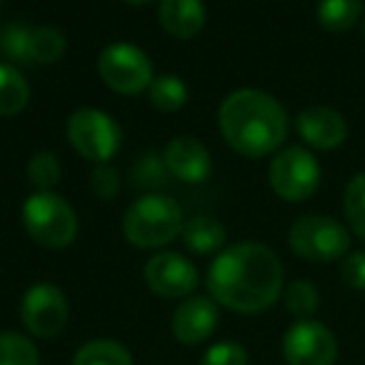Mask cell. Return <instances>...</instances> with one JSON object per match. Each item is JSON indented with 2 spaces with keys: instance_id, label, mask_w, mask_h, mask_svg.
<instances>
[{
  "instance_id": "6da1fadb",
  "label": "cell",
  "mask_w": 365,
  "mask_h": 365,
  "mask_svg": "<svg viewBox=\"0 0 365 365\" xmlns=\"http://www.w3.org/2000/svg\"><path fill=\"white\" fill-rule=\"evenodd\" d=\"M210 298L235 313L268 310L283 293V263L263 243H238L213 260L208 270Z\"/></svg>"
},
{
  "instance_id": "7a4b0ae2",
  "label": "cell",
  "mask_w": 365,
  "mask_h": 365,
  "mask_svg": "<svg viewBox=\"0 0 365 365\" xmlns=\"http://www.w3.org/2000/svg\"><path fill=\"white\" fill-rule=\"evenodd\" d=\"M218 125L225 143L238 155L265 158L288 138V113L270 93L240 88L220 103Z\"/></svg>"
},
{
  "instance_id": "3957f363",
  "label": "cell",
  "mask_w": 365,
  "mask_h": 365,
  "mask_svg": "<svg viewBox=\"0 0 365 365\" xmlns=\"http://www.w3.org/2000/svg\"><path fill=\"white\" fill-rule=\"evenodd\" d=\"M123 233L135 248H163L182 233L180 205L163 193L143 195L123 215Z\"/></svg>"
},
{
  "instance_id": "277c9868",
  "label": "cell",
  "mask_w": 365,
  "mask_h": 365,
  "mask_svg": "<svg viewBox=\"0 0 365 365\" xmlns=\"http://www.w3.org/2000/svg\"><path fill=\"white\" fill-rule=\"evenodd\" d=\"M21 218L26 233L43 248H68L78 235L76 210L66 198H61L53 190H36L33 195H28Z\"/></svg>"
},
{
  "instance_id": "5b68a950",
  "label": "cell",
  "mask_w": 365,
  "mask_h": 365,
  "mask_svg": "<svg viewBox=\"0 0 365 365\" xmlns=\"http://www.w3.org/2000/svg\"><path fill=\"white\" fill-rule=\"evenodd\" d=\"M288 245L308 263H333L348 255L350 230L330 215H303L290 225Z\"/></svg>"
},
{
  "instance_id": "8992f818",
  "label": "cell",
  "mask_w": 365,
  "mask_h": 365,
  "mask_svg": "<svg viewBox=\"0 0 365 365\" xmlns=\"http://www.w3.org/2000/svg\"><path fill=\"white\" fill-rule=\"evenodd\" d=\"M268 180L278 198L288 203H303L320 185V163L308 148H283L270 160Z\"/></svg>"
},
{
  "instance_id": "52a82bcc",
  "label": "cell",
  "mask_w": 365,
  "mask_h": 365,
  "mask_svg": "<svg viewBox=\"0 0 365 365\" xmlns=\"http://www.w3.org/2000/svg\"><path fill=\"white\" fill-rule=\"evenodd\" d=\"M68 140H71L73 150L83 155L86 160L98 163H110V158L120 148V125L113 120L108 113L98 110V108H81L68 118Z\"/></svg>"
},
{
  "instance_id": "ba28073f",
  "label": "cell",
  "mask_w": 365,
  "mask_h": 365,
  "mask_svg": "<svg viewBox=\"0 0 365 365\" xmlns=\"http://www.w3.org/2000/svg\"><path fill=\"white\" fill-rule=\"evenodd\" d=\"M98 76L120 96H138L153 83V63L133 43H110L98 58Z\"/></svg>"
},
{
  "instance_id": "9c48e42d",
  "label": "cell",
  "mask_w": 365,
  "mask_h": 365,
  "mask_svg": "<svg viewBox=\"0 0 365 365\" xmlns=\"http://www.w3.org/2000/svg\"><path fill=\"white\" fill-rule=\"evenodd\" d=\"M283 358L288 365H335L338 340L318 320H298L283 335Z\"/></svg>"
},
{
  "instance_id": "30bf717a",
  "label": "cell",
  "mask_w": 365,
  "mask_h": 365,
  "mask_svg": "<svg viewBox=\"0 0 365 365\" xmlns=\"http://www.w3.org/2000/svg\"><path fill=\"white\" fill-rule=\"evenodd\" d=\"M21 320L36 338H56L68 323V298L58 285L36 283L21 300Z\"/></svg>"
},
{
  "instance_id": "8fae6325",
  "label": "cell",
  "mask_w": 365,
  "mask_h": 365,
  "mask_svg": "<svg viewBox=\"0 0 365 365\" xmlns=\"http://www.w3.org/2000/svg\"><path fill=\"white\" fill-rule=\"evenodd\" d=\"M145 283L160 298H190L198 288V268L185 255L165 250L145 263Z\"/></svg>"
},
{
  "instance_id": "7c38bea8",
  "label": "cell",
  "mask_w": 365,
  "mask_h": 365,
  "mask_svg": "<svg viewBox=\"0 0 365 365\" xmlns=\"http://www.w3.org/2000/svg\"><path fill=\"white\" fill-rule=\"evenodd\" d=\"M295 128L305 145L315 150H335L348 138V123L330 106H310L300 110Z\"/></svg>"
},
{
  "instance_id": "4fadbf2b",
  "label": "cell",
  "mask_w": 365,
  "mask_h": 365,
  "mask_svg": "<svg viewBox=\"0 0 365 365\" xmlns=\"http://www.w3.org/2000/svg\"><path fill=\"white\" fill-rule=\"evenodd\" d=\"M218 303L213 298L203 295H190L185 298L178 310L173 313L170 330L182 345H198L205 338H210L218 325Z\"/></svg>"
},
{
  "instance_id": "5bb4252c",
  "label": "cell",
  "mask_w": 365,
  "mask_h": 365,
  "mask_svg": "<svg viewBox=\"0 0 365 365\" xmlns=\"http://www.w3.org/2000/svg\"><path fill=\"white\" fill-rule=\"evenodd\" d=\"M163 160L168 173L182 182H205L213 173V158L208 148L190 135L173 138L165 145Z\"/></svg>"
},
{
  "instance_id": "9a60e30c",
  "label": "cell",
  "mask_w": 365,
  "mask_h": 365,
  "mask_svg": "<svg viewBox=\"0 0 365 365\" xmlns=\"http://www.w3.org/2000/svg\"><path fill=\"white\" fill-rule=\"evenodd\" d=\"M158 18L165 33H170L173 38L190 41L203 31L208 11L203 0H160Z\"/></svg>"
},
{
  "instance_id": "2e32d148",
  "label": "cell",
  "mask_w": 365,
  "mask_h": 365,
  "mask_svg": "<svg viewBox=\"0 0 365 365\" xmlns=\"http://www.w3.org/2000/svg\"><path fill=\"white\" fill-rule=\"evenodd\" d=\"M180 238L190 253L213 255L225 245V225L210 215H195L188 223H182Z\"/></svg>"
},
{
  "instance_id": "e0dca14e",
  "label": "cell",
  "mask_w": 365,
  "mask_h": 365,
  "mask_svg": "<svg viewBox=\"0 0 365 365\" xmlns=\"http://www.w3.org/2000/svg\"><path fill=\"white\" fill-rule=\"evenodd\" d=\"M31 101V86L11 63H0V115H18Z\"/></svg>"
},
{
  "instance_id": "ac0fdd59",
  "label": "cell",
  "mask_w": 365,
  "mask_h": 365,
  "mask_svg": "<svg viewBox=\"0 0 365 365\" xmlns=\"http://www.w3.org/2000/svg\"><path fill=\"white\" fill-rule=\"evenodd\" d=\"M68 51V41L61 31L56 28H31L28 36V63H38V66H51L58 63Z\"/></svg>"
},
{
  "instance_id": "d6986e66",
  "label": "cell",
  "mask_w": 365,
  "mask_h": 365,
  "mask_svg": "<svg viewBox=\"0 0 365 365\" xmlns=\"http://www.w3.org/2000/svg\"><path fill=\"white\" fill-rule=\"evenodd\" d=\"M315 16L328 33H345L363 18V0H320Z\"/></svg>"
},
{
  "instance_id": "ffe728a7",
  "label": "cell",
  "mask_w": 365,
  "mask_h": 365,
  "mask_svg": "<svg viewBox=\"0 0 365 365\" xmlns=\"http://www.w3.org/2000/svg\"><path fill=\"white\" fill-rule=\"evenodd\" d=\"M148 96H150L153 108H158L160 113H175L188 103L190 91L180 76L163 73V76L153 78L150 88H148Z\"/></svg>"
},
{
  "instance_id": "44dd1931",
  "label": "cell",
  "mask_w": 365,
  "mask_h": 365,
  "mask_svg": "<svg viewBox=\"0 0 365 365\" xmlns=\"http://www.w3.org/2000/svg\"><path fill=\"white\" fill-rule=\"evenodd\" d=\"M73 365H133V355L118 340H91L73 358Z\"/></svg>"
},
{
  "instance_id": "7402d4cb",
  "label": "cell",
  "mask_w": 365,
  "mask_h": 365,
  "mask_svg": "<svg viewBox=\"0 0 365 365\" xmlns=\"http://www.w3.org/2000/svg\"><path fill=\"white\" fill-rule=\"evenodd\" d=\"M343 213L348 220L350 230L365 240V173L350 178L343 193Z\"/></svg>"
},
{
  "instance_id": "603a6c76",
  "label": "cell",
  "mask_w": 365,
  "mask_h": 365,
  "mask_svg": "<svg viewBox=\"0 0 365 365\" xmlns=\"http://www.w3.org/2000/svg\"><path fill=\"white\" fill-rule=\"evenodd\" d=\"M0 365H41L36 343L21 333H0Z\"/></svg>"
},
{
  "instance_id": "cb8c5ba5",
  "label": "cell",
  "mask_w": 365,
  "mask_h": 365,
  "mask_svg": "<svg viewBox=\"0 0 365 365\" xmlns=\"http://www.w3.org/2000/svg\"><path fill=\"white\" fill-rule=\"evenodd\" d=\"M283 300L290 315H295L298 320H308L310 315L318 310L320 293L310 280H293V283L285 288Z\"/></svg>"
},
{
  "instance_id": "d4e9b609",
  "label": "cell",
  "mask_w": 365,
  "mask_h": 365,
  "mask_svg": "<svg viewBox=\"0 0 365 365\" xmlns=\"http://www.w3.org/2000/svg\"><path fill=\"white\" fill-rule=\"evenodd\" d=\"M61 160L51 150L36 153L28 163V180L36 185V190H53V185L61 180Z\"/></svg>"
},
{
  "instance_id": "484cf974",
  "label": "cell",
  "mask_w": 365,
  "mask_h": 365,
  "mask_svg": "<svg viewBox=\"0 0 365 365\" xmlns=\"http://www.w3.org/2000/svg\"><path fill=\"white\" fill-rule=\"evenodd\" d=\"M168 168L163 155H155V153H145L140 160L133 168V185L135 188H160L163 182L168 180Z\"/></svg>"
},
{
  "instance_id": "4316f807",
  "label": "cell",
  "mask_w": 365,
  "mask_h": 365,
  "mask_svg": "<svg viewBox=\"0 0 365 365\" xmlns=\"http://www.w3.org/2000/svg\"><path fill=\"white\" fill-rule=\"evenodd\" d=\"M28 36H31V28L26 26H3L0 28V53L8 58V61H21L28 63Z\"/></svg>"
},
{
  "instance_id": "83f0119b",
  "label": "cell",
  "mask_w": 365,
  "mask_h": 365,
  "mask_svg": "<svg viewBox=\"0 0 365 365\" xmlns=\"http://www.w3.org/2000/svg\"><path fill=\"white\" fill-rule=\"evenodd\" d=\"M91 188L101 200H113L120 190V175L110 163H98L96 170L91 173Z\"/></svg>"
},
{
  "instance_id": "f1b7e54d",
  "label": "cell",
  "mask_w": 365,
  "mask_h": 365,
  "mask_svg": "<svg viewBox=\"0 0 365 365\" xmlns=\"http://www.w3.org/2000/svg\"><path fill=\"white\" fill-rule=\"evenodd\" d=\"M200 365H248V353L243 345L225 340V343H215L213 348H208Z\"/></svg>"
},
{
  "instance_id": "f546056e",
  "label": "cell",
  "mask_w": 365,
  "mask_h": 365,
  "mask_svg": "<svg viewBox=\"0 0 365 365\" xmlns=\"http://www.w3.org/2000/svg\"><path fill=\"white\" fill-rule=\"evenodd\" d=\"M340 278L348 288L365 290V250H355L340 260Z\"/></svg>"
},
{
  "instance_id": "4dcf8cb0",
  "label": "cell",
  "mask_w": 365,
  "mask_h": 365,
  "mask_svg": "<svg viewBox=\"0 0 365 365\" xmlns=\"http://www.w3.org/2000/svg\"><path fill=\"white\" fill-rule=\"evenodd\" d=\"M123 3H130V6H145V3H153V0H123Z\"/></svg>"
}]
</instances>
